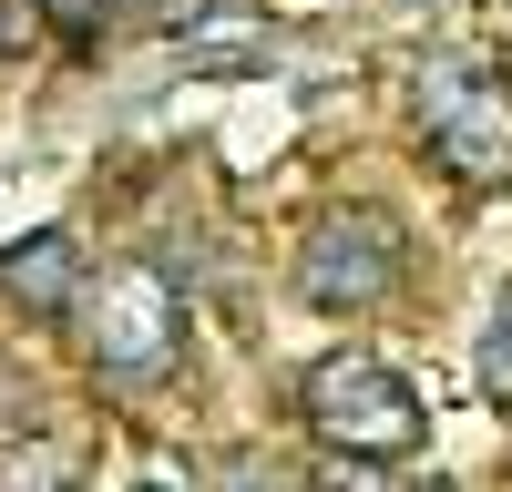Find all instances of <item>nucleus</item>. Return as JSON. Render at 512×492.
Segmentation results:
<instances>
[{
    "mask_svg": "<svg viewBox=\"0 0 512 492\" xmlns=\"http://www.w3.org/2000/svg\"><path fill=\"white\" fill-rule=\"evenodd\" d=\"M297 421L318 431L328 462H400V451L431 431V410H420V390L390 359L328 349V359H308V380H297Z\"/></svg>",
    "mask_w": 512,
    "mask_h": 492,
    "instance_id": "obj_1",
    "label": "nucleus"
},
{
    "mask_svg": "<svg viewBox=\"0 0 512 492\" xmlns=\"http://www.w3.org/2000/svg\"><path fill=\"white\" fill-rule=\"evenodd\" d=\"M410 103L451 185H512V72L492 52H431L410 72Z\"/></svg>",
    "mask_w": 512,
    "mask_h": 492,
    "instance_id": "obj_2",
    "label": "nucleus"
},
{
    "mask_svg": "<svg viewBox=\"0 0 512 492\" xmlns=\"http://www.w3.org/2000/svg\"><path fill=\"white\" fill-rule=\"evenodd\" d=\"M72 328H82L93 380H164L175 349H185V298H175V277H164V267L113 257L103 277H82Z\"/></svg>",
    "mask_w": 512,
    "mask_h": 492,
    "instance_id": "obj_3",
    "label": "nucleus"
},
{
    "mask_svg": "<svg viewBox=\"0 0 512 492\" xmlns=\"http://www.w3.org/2000/svg\"><path fill=\"white\" fill-rule=\"evenodd\" d=\"M297 298H308L318 318H369L400 298L410 277V226L390 216V205H328V216L297 236Z\"/></svg>",
    "mask_w": 512,
    "mask_h": 492,
    "instance_id": "obj_4",
    "label": "nucleus"
},
{
    "mask_svg": "<svg viewBox=\"0 0 512 492\" xmlns=\"http://www.w3.org/2000/svg\"><path fill=\"white\" fill-rule=\"evenodd\" d=\"M0 287H11L31 318H72V298H82V236L41 226L31 246H11V257H0Z\"/></svg>",
    "mask_w": 512,
    "mask_h": 492,
    "instance_id": "obj_5",
    "label": "nucleus"
},
{
    "mask_svg": "<svg viewBox=\"0 0 512 492\" xmlns=\"http://www.w3.org/2000/svg\"><path fill=\"white\" fill-rule=\"evenodd\" d=\"M472 380H482V400H492V410H512V287H502V298H492V318H482Z\"/></svg>",
    "mask_w": 512,
    "mask_h": 492,
    "instance_id": "obj_6",
    "label": "nucleus"
},
{
    "mask_svg": "<svg viewBox=\"0 0 512 492\" xmlns=\"http://www.w3.org/2000/svg\"><path fill=\"white\" fill-rule=\"evenodd\" d=\"M0 492H72V451H52V441L0 451Z\"/></svg>",
    "mask_w": 512,
    "mask_h": 492,
    "instance_id": "obj_7",
    "label": "nucleus"
},
{
    "mask_svg": "<svg viewBox=\"0 0 512 492\" xmlns=\"http://www.w3.org/2000/svg\"><path fill=\"white\" fill-rule=\"evenodd\" d=\"M308 492H441V482H420L400 462H328V472H308Z\"/></svg>",
    "mask_w": 512,
    "mask_h": 492,
    "instance_id": "obj_8",
    "label": "nucleus"
},
{
    "mask_svg": "<svg viewBox=\"0 0 512 492\" xmlns=\"http://www.w3.org/2000/svg\"><path fill=\"white\" fill-rule=\"evenodd\" d=\"M216 492H308V472H287V462H267V451H236V462L216 472Z\"/></svg>",
    "mask_w": 512,
    "mask_h": 492,
    "instance_id": "obj_9",
    "label": "nucleus"
},
{
    "mask_svg": "<svg viewBox=\"0 0 512 492\" xmlns=\"http://www.w3.org/2000/svg\"><path fill=\"white\" fill-rule=\"evenodd\" d=\"M41 41V0H0V52H31Z\"/></svg>",
    "mask_w": 512,
    "mask_h": 492,
    "instance_id": "obj_10",
    "label": "nucleus"
},
{
    "mask_svg": "<svg viewBox=\"0 0 512 492\" xmlns=\"http://www.w3.org/2000/svg\"><path fill=\"white\" fill-rule=\"evenodd\" d=\"M134 492H175V482H134Z\"/></svg>",
    "mask_w": 512,
    "mask_h": 492,
    "instance_id": "obj_11",
    "label": "nucleus"
}]
</instances>
